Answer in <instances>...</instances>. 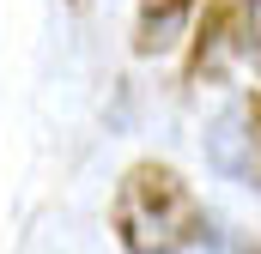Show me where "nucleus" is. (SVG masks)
<instances>
[{"label": "nucleus", "instance_id": "4", "mask_svg": "<svg viewBox=\"0 0 261 254\" xmlns=\"http://www.w3.org/2000/svg\"><path fill=\"white\" fill-rule=\"evenodd\" d=\"M231 24H237V55H249V67H255L261 79V0H237V12H231Z\"/></svg>", "mask_w": 261, "mask_h": 254}, {"label": "nucleus", "instance_id": "3", "mask_svg": "<svg viewBox=\"0 0 261 254\" xmlns=\"http://www.w3.org/2000/svg\"><path fill=\"white\" fill-rule=\"evenodd\" d=\"M195 12H200V0H140V12H134V55H170Z\"/></svg>", "mask_w": 261, "mask_h": 254}, {"label": "nucleus", "instance_id": "2", "mask_svg": "<svg viewBox=\"0 0 261 254\" xmlns=\"http://www.w3.org/2000/svg\"><path fill=\"white\" fill-rule=\"evenodd\" d=\"M206 164L231 182L261 188V91L231 97L206 127Z\"/></svg>", "mask_w": 261, "mask_h": 254}, {"label": "nucleus", "instance_id": "1", "mask_svg": "<svg viewBox=\"0 0 261 254\" xmlns=\"http://www.w3.org/2000/svg\"><path fill=\"white\" fill-rule=\"evenodd\" d=\"M110 230L128 254H189L206 242V206L176 164L140 157L122 170L110 200Z\"/></svg>", "mask_w": 261, "mask_h": 254}]
</instances>
